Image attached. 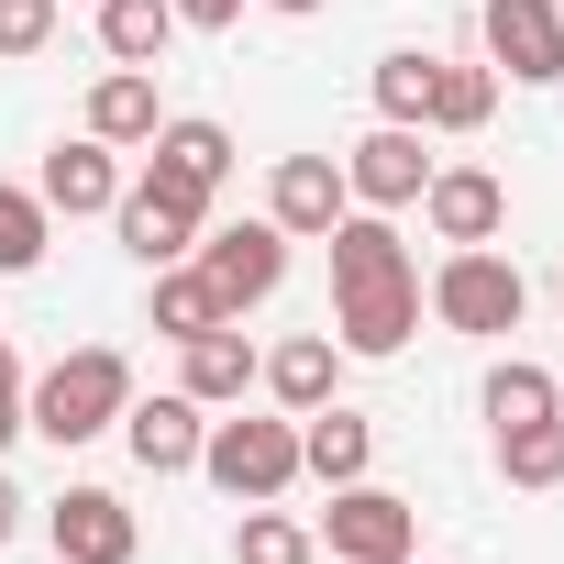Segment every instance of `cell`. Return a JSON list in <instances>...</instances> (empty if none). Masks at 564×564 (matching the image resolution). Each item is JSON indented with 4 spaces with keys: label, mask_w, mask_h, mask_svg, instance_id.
Returning a JSON list of instances; mask_svg holds the SVG:
<instances>
[{
    "label": "cell",
    "mask_w": 564,
    "mask_h": 564,
    "mask_svg": "<svg viewBox=\"0 0 564 564\" xmlns=\"http://www.w3.org/2000/svg\"><path fill=\"white\" fill-rule=\"evenodd\" d=\"M188 265L210 276V300H221V311L243 322V311H265L276 289H289V232H276L265 210H254V221H199Z\"/></svg>",
    "instance_id": "5b68a950"
},
{
    "label": "cell",
    "mask_w": 564,
    "mask_h": 564,
    "mask_svg": "<svg viewBox=\"0 0 564 564\" xmlns=\"http://www.w3.org/2000/svg\"><path fill=\"white\" fill-rule=\"evenodd\" d=\"M34 199H45L56 221H111V199H122V155H111L100 133H67V144L34 166Z\"/></svg>",
    "instance_id": "7c38bea8"
},
{
    "label": "cell",
    "mask_w": 564,
    "mask_h": 564,
    "mask_svg": "<svg viewBox=\"0 0 564 564\" xmlns=\"http://www.w3.org/2000/svg\"><path fill=\"white\" fill-rule=\"evenodd\" d=\"M45 243H56V210H45L34 188L0 177V276H34V265H45Z\"/></svg>",
    "instance_id": "d4e9b609"
},
{
    "label": "cell",
    "mask_w": 564,
    "mask_h": 564,
    "mask_svg": "<svg viewBox=\"0 0 564 564\" xmlns=\"http://www.w3.org/2000/svg\"><path fill=\"white\" fill-rule=\"evenodd\" d=\"M344 210H355V188H344V155H276V177H265V221L289 232V243H322Z\"/></svg>",
    "instance_id": "8fae6325"
},
{
    "label": "cell",
    "mask_w": 564,
    "mask_h": 564,
    "mask_svg": "<svg viewBox=\"0 0 564 564\" xmlns=\"http://www.w3.org/2000/svg\"><path fill=\"white\" fill-rule=\"evenodd\" d=\"M199 432H210V410H199L188 388L122 399V443H133V465H144V476H199Z\"/></svg>",
    "instance_id": "5bb4252c"
},
{
    "label": "cell",
    "mask_w": 564,
    "mask_h": 564,
    "mask_svg": "<svg viewBox=\"0 0 564 564\" xmlns=\"http://www.w3.org/2000/svg\"><path fill=\"white\" fill-rule=\"evenodd\" d=\"M199 476H210L232 509L289 498V487H300V421H289V410H232V421H210V432H199Z\"/></svg>",
    "instance_id": "3957f363"
},
{
    "label": "cell",
    "mask_w": 564,
    "mask_h": 564,
    "mask_svg": "<svg viewBox=\"0 0 564 564\" xmlns=\"http://www.w3.org/2000/svg\"><path fill=\"white\" fill-rule=\"evenodd\" d=\"M232 564H322V531L289 520L276 498H254V509L232 520Z\"/></svg>",
    "instance_id": "603a6c76"
},
{
    "label": "cell",
    "mask_w": 564,
    "mask_h": 564,
    "mask_svg": "<svg viewBox=\"0 0 564 564\" xmlns=\"http://www.w3.org/2000/svg\"><path fill=\"white\" fill-rule=\"evenodd\" d=\"M421 221H432V243H498L509 232V177L498 166H432Z\"/></svg>",
    "instance_id": "4fadbf2b"
},
{
    "label": "cell",
    "mask_w": 564,
    "mask_h": 564,
    "mask_svg": "<svg viewBox=\"0 0 564 564\" xmlns=\"http://www.w3.org/2000/svg\"><path fill=\"white\" fill-rule=\"evenodd\" d=\"M265 12H289V23H311V12H333V0H265Z\"/></svg>",
    "instance_id": "1f68e13d"
},
{
    "label": "cell",
    "mask_w": 564,
    "mask_h": 564,
    "mask_svg": "<svg viewBox=\"0 0 564 564\" xmlns=\"http://www.w3.org/2000/svg\"><path fill=\"white\" fill-rule=\"evenodd\" d=\"M56 12H67V0H0V56H45Z\"/></svg>",
    "instance_id": "83f0119b"
},
{
    "label": "cell",
    "mask_w": 564,
    "mask_h": 564,
    "mask_svg": "<svg viewBox=\"0 0 564 564\" xmlns=\"http://www.w3.org/2000/svg\"><path fill=\"white\" fill-rule=\"evenodd\" d=\"M210 322H232V311L210 300V276H199V265H155V333L188 344V333H210Z\"/></svg>",
    "instance_id": "484cf974"
},
{
    "label": "cell",
    "mask_w": 564,
    "mask_h": 564,
    "mask_svg": "<svg viewBox=\"0 0 564 564\" xmlns=\"http://www.w3.org/2000/svg\"><path fill=\"white\" fill-rule=\"evenodd\" d=\"M410 564H421V553H410Z\"/></svg>",
    "instance_id": "d6a6232c"
},
{
    "label": "cell",
    "mask_w": 564,
    "mask_h": 564,
    "mask_svg": "<svg viewBox=\"0 0 564 564\" xmlns=\"http://www.w3.org/2000/svg\"><path fill=\"white\" fill-rule=\"evenodd\" d=\"M12 531H23V487H12V476H0V542H12Z\"/></svg>",
    "instance_id": "4dcf8cb0"
},
{
    "label": "cell",
    "mask_w": 564,
    "mask_h": 564,
    "mask_svg": "<svg viewBox=\"0 0 564 564\" xmlns=\"http://www.w3.org/2000/svg\"><path fill=\"white\" fill-rule=\"evenodd\" d=\"M553 410H564V377L553 366H531V355L487 366V432H520V421H553Z\"/></svg>",
    "instance_id": "7402d4cb"
},
{
    "label": "cell",
    "mask_w": 564,
    "mask_h": 564,
    "mask_svg": "<svg viewBox=\"0 0 564 564\" xmlns=\"http://www.w3.org/2000/svg\"><path fill=\"white\" fill-rule=\"evenodd\" d=\"M322 243H333V344L366 355V366L399 355L421 333V265H410L399 221L388 210H344Z\"/></svg>",
    "instance_id": "6da1fadb"
},
{
    "label": "cell",
    "mask_w": 564,
    "mask_h": 564,
    "mask_svg": "<svg viewBox=\"0 0 564 564\" xmlns=\"http://www.w3.org/2000/svg\"><path fill=\"white\" fill-rule=\"evenodd\" d=\"M89 12H100V56H111V67H166L177 0H89Z\"/></svg>",
    "instance_id": "ffe728a7"
},
{
    "label": "cell",
    "mask_w": 564,
    "mask_h": 564,
    "mask_svg": "<svg viewBox=\"0 0 564 564\" xmlns=\"http://www.w3.org/2000/svg\"><path fill=\"white\" fill-rule=\"evenodd\" d=\"M476 34H487V67L509 89L564 78V0H476Z\"/></svg>",
    "instance_id": "52a82bcc"
},
{
    "label": "cell",
    "mask_w": 564,
    "mask_h": 564,
    "mask_svg": "<svg viewBox=\"0 0 564 564\" xmlns=\"http://www.w3.org/2000/svg\"><path fill=\"white\" fill-rule=\"evenodd\" d=\"M432 166H443V155L421 144V122H377V133L344 144V188H355V210H421Z\"/></svg>",
    "instance_id": "ba28073f"
},
{
    "label": "cell",
    "mask_w": 564,
    "mask_h": 564,
    "mask_svg": "<svg viewBox=\"0 0 564 564\" xmlns=\"http://www.w3.org/2000/svg\"><path fill=\"white\" fill-rule=\"evenodd\" d=\"M122 399H133V366H122L111 344H78V355H56V366L23 388V432H45L56 454H78V443L122 432Z\"/></svg>",
    "instance_id": "7a4b0ae2"
},
{
    "label": "cell",
    "mask_w": 564,
    "mask_h": 564,
    "mask_svg": "<svg viewBox=\"0 0 564 564\" xmlns=\"http://www.w3.org/2000/svg\"><path fill=\"white\" fill-rule=\"evenodd\" d=\"M45 542H56V564H133V553H144V520H133L111 487H67V498L45 509Z\"/></svg>",
    "instance_id": "30bf717a"
},
{
    "label": "cell",
    "mask_w": 564,
    "mask_h": 564,
    "mask_svg": "<svg viewBox=\"0 0 564 564\" xmlns=\"http://www.w3.org/2000/svg\"><path fill=\"white\" fill-rule=\"evenodd\" d=\"M12 443H23V388L0 377V454H12Z\"/></svg>",
    "instance_id": "f546056e"
},
{
    "label": "cell",
    "mask_w": 564,
    "mask_h": 564,
    "mask_svg": "<svg viewBox=\"0 0 564 564\" xmlns=\"http://www.w3.org/2000/svg\"><path fill=\"white\" fill-rule=\"evenodd\" d=\"M144 177L210 210V199H221V177H232V133H221V122H199V111H188V122H155V144H144Z\"/></svg>",
    "instance_id": "9a60e30c"
},
{
    "label": "cell",
    "mask_w": 564,
    "mask_h": 564,
    "mask_svg": "<svg viewBox=\"0 0 564 564\" xmlns=\"http://www.w3.org/2000/svg\"><path fill=\"white\" fill-rule=\"evenodd\" d=\"M366 465H377V421H366V410H344V399L300 410V476H322V487H355Z\"/></svg>",
    "instance_id": "ac0fdd59"
},
{
    "label": "cell",
    "mask_w": 564,
    "mask_h": 564,
    "mask_svg": "<svg viewBox=\"0 0 564 564\" xmlns=\"http://www.w3.org/2000/svg\"><path fill=\"white\" fill-rule=\"evenodd\" d=\"M254 366H265V355L243 344V322H210V333L177 344V388H188L199 410H243V399H254Z\"/></svg>",
    "instance_id": "2e32d148"
},
{
    "label": "cell",
    "mask_w": 564,
    "mask_h": 564,
    "mask_svg": "<svg viewBox=\"0 0 564 564\" xmlns=\"http://www.w3.org/2000/svg\"><path fill=\"white\" fill-rule=\"evenodd\" d=\"M243 0H177V34H232Z\"/></svg>",
    "instance_id": "f1b7e54d"
},
{
    "label": "cell",
    "mask_w": 564,
    "mask_h": 564,
    "mask_svg": "<svg viewBox=\"0 0 564 564\" xmlns=\"http://www.w3.org/2000/svg\"><path fill=\"white\" fill-rule=\"evenodd\" d=\"M254 388H265L276 410H289V421H300V410L344 399V344H333V333H289V344H276V355L254 366Z\"/></svg>",
    "instance_id": "e0dca14e"
},
{
    "label": "cell",
    "mask_w": 564,
    "mask_h": 564,
    "mask_svg": "<svg viewBox=\"0 0 564 564\" xmlns=\"http://www.w3.org/2000/svg\"><path fill=\"white\" fill-rule=\"evenodd\" d=\"M498 476H509V487H531V498H542V487H564V410H553V421L498 432Z\"/></svg>",
    "instance_id": "cb8c5ba5"
},
{
    "label": "cell",
    "mask_w": 564,
    "mask_h": 564,
    "mask_svg": "<svg viewBox=\"0 0 564 564\" xmlns=\"http://www.w3.org/2000/svg\"><path fill=\"white\" fill-rule=\"evenodd\" d=\"M199 199H177V188H155V177H122V199H111V232H122V254L155 276V265H188V243H199Z\"/></svg>",
    "instance_id": "9c48e42d"
},
{
    "label": "cell",
    "mask_w": 564,
    "mask_h": 564,
    "mask_svg": "<svg viewBox=\"0 0 564 564\" xmlns=\"http://www.w3.org/2000/svg\"><path fill=\"white\" fill-rule=\"evenodd\" d=\"M432 322L443 333H465V344H498V333H520V311H531V276L498 254V243H454L443 265H432Z\"/></svg>",
    "instance_id": "277c9868"
},
{
    "label": "cell",
    "mask_w": 564,
    "mask_h": 564,
    "mask_svg": "<svg viewBox=\"0 0 564 564\" xmlns=\"http://www.w3.org/2000/svg\"><path fill=\"white\" fill-rule=\"evenodd\" d=\"M421 111H432V45L377 56V122H421Z\"/></svg>",
    "instance_id": "4316f807"
},
{
    "label": "cell",
    "mask_w": 564,
    "mask_h": 564,
    "mask_svg": "<svg viewBox=\"0 0 564 564\" xmlns=\"http://www.w3.org/2000/svg\"><path fill=\"white\" fill-rule=\"evenodd\" d=\"M487 111H498V67L432 56V111H421V133H487Z\"/></svg>",
    "instance_id": "44dd1931"
},
{
    "label": "cell",
    "mask_w": 564,
    "mask_h": 564,
    "mask_svg": "<svg viewBox=\"0 0 564 564\" xmlns=\"http://www.w3.org/2000/svg\"><path fill=\"white\" fill-rule=\"evenodd\" d=\"M155 122H166L155 67H100V89H89V122H78V133H100L111 155H133V144H155Z\"/></svg>",
    "instance_id": "d6986e66"
},
{
    "label": "cell",
    "mask_w": 564,
    "mask_h": 564,
    "mask_svg": "<svg viewBox=\"0 0 564 564\" xmlns=\"http://www.w3.org/2000/svg\"><path fill=\"white\" fill-rule=\"evenodd\" d=\"M322 553H333V564H410V553H421V509H410L399 487L355 476V487H333V509H322Z\"/></svg>",
    "instance_id": "8992f818"
}]
</instances>
